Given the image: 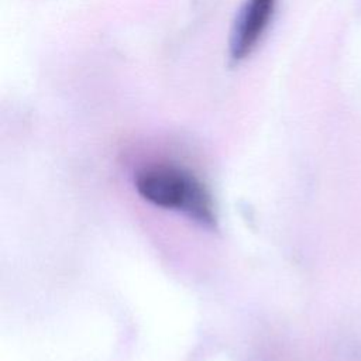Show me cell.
I'll list each match as a JSON object with an SVG mask.
<instances>
[{"label": "cell", "instance_id": "obj_2", "mask_svg": "<svg viewBox=\"0 0 361 361\" xmlns=\"http://www.w3.org/2000/svg\"><path fill=\"white\" fill-rule=\"evenodd\" d=\"M278 0H245L230 39V56L240 62L251 55L268 31Z\"/></svg>", "mask_w": 361, "mask_h": 361}, {"label": "cell", "instance_id": "obj_1", "mask_svg": "<svg viewBox=\"0 0 361 361\" xmlns=\"http://www.w3.org/2000/svg\"><path fill=\"white\" fill-rule=\"evenodd\" d=\"M134 185L138 195L154 206L185 213L202 224L216 221L209 190L185 168L152 164L137 172Z\"/></svg>", "mask_w": 361, "mask_h": 361}]
</instances>
